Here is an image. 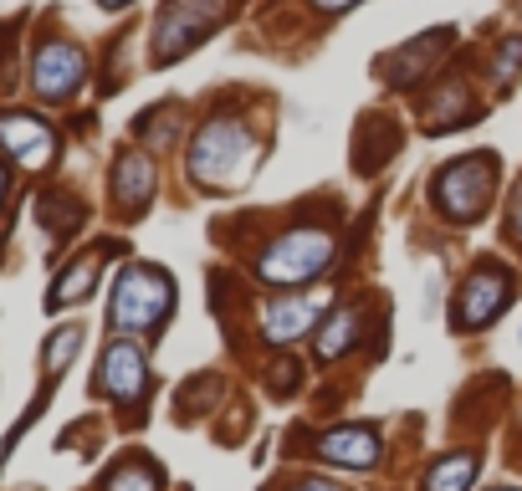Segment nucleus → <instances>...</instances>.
I'll list each match as a JSON object with an SVG mask.
<instances>
[{
  "label": "nucleus",
  "mask_w": 522,
  "mask_h": 491,
  "mask_svg": "<svg viewBox=\"0 0 522 491\" xmlns=\"http://www.w3.org/2000/svg\"><path fill=\"white\" fill-rule=\"evenodd\" d=\"M261 159V139L241 118H210L190 139V180L205 190H236L251 180Z\"/></svg>",
  "instance_id": "f257e3e1"
},
{
  "label": "nucleus",
  "mask_w": 522,
  "mask_h": 491,
  "mask_svg": "<svg viewBox=\"0 0 522 491\" xmlns=\"http://www.w3.org/2000/svg\"><path fill=\"white\" fill-rule=\"evenodd\" d=\"M169 312H174V277L154 261H128L108 292V328L123 338L159 333Z\"/></svg>",
  "instance_id": "f03ea898"
},
{
  "label": "nucleus",
  "mask_w": 522,
  "mask_h": 491,
  "mask_svg": "<svg viewBox=\"0 0 522 491\" xmlns=\"http://www.w3.org/2000/svg\"><path fill=\"white\" fill-rule=\"evenodd\" d=\"M333 256H338L333 231H323V226H297V231L277 236L267 251H261L256 277L267 282V287H282V292H287V287H297V282L323 277L328 266H333Z\"/></svg>",
  "instance_id": "7ed1b4c3"
},
{
  "label": "nucleus",
  "mask_w": 522,
  "mask_h": 491,
  "mask_svg": "<svg viewBox=\"0 0 522 491\" xmlns=\"http://www.w3.org/2000/svg\"><path fill=\"white\" fill-rule=\"evenodd\" d=\"M492 190H497V159L492 154H466V159H451L441 174L430 180V200L441 205L451 220H476L487 205H492Z\"/></svg>",
  "instance_id": "20e7f679"
},
{
  "label": "nucleus",
  "mask_w": 522,
  "mask_h": 491,
  "mask_svg": "<svg viewBox=\"0 0 522 491\" xmlns=\"http://www.w3.org/2000/svg\"><path fill=\"white\" fill-rule=\"evenodd\" d=\"M31 93L41 103H72L82 93V82H87V52L77 47L72 36H41L36 47H31Z\"/></svg>",
  "instance_id": "39448f33"
},
{
  "label": "nucleus",
  "mask_w": 522,
  "mask_h": 491,
  "mask_svg": "<svg viewBox=\"0 0 522 491\" xmlns=\"http://www.w3.org/2000/svg\"><path fill=\"white\" fill-rule=\"evenodd\" d=\"M215 26H221V0H164V11L154 16V67L195 52Z\"/></svg>",
  "instance_id": "423d86ee"
},
{
  "label": "nucleus",
  "mask_w": 522,
  "mask_h": 491,
  "mask_svg": "<svg viewBox=\"0 0 522 491\" xmlns=\"http://www.w3.org/2000/svg\"><path fill=\"white\" fill-rule=\"evenodd\" d=\"M93 394L113 399V405H123V410L144 405V399H149V353L134 338L113 333V343L103 348V359H98V374H93Z\"/></svg>",
  "instance_id": "0eeeda50"
},
{
  "label": "nucleus",
  "mask_w": 522,
  "mask_h": 491,
  "mask_svg": "<svg viewBox=\"0 0 522 491\" xmlns=\"http://www.w3.org/2000/svg\"><path fill=\"white\" fill-rule=\"evenodd\" d=\"M0 154L21 169H52L57 159V128L41 118V113H21L6 108L0 113Z\"/></svg>",
  "instance_id": "6e6552de"
},
{
  "label": "nucleus",
  "mask_w": 522,
  "mask_h": 491,
  "mask_svg": "<svg viewBox=\"0 0 522 491\" xmlns=\"http://www.w3.org/2000/svg\"><path fill=\"white\" fill-rule=\"evenodd\" d=\"M507 302H512V272H502V266H476L456 297V328L471 333V328L502 318Z\"/></svg>",
  "instance_id": "1a4fd4ad"
},
{
  "label": "nucleus",
  "mask_w": 522,
  "mask_h": 491,
  "mask_svg": "<svg viewBox=\"0 0 522 491\" xmlns=\"http://www.w3.org/2000/svg\"><path fill=\"white\" fill-rule=\"evenodd\" d=\"M108 190H113V205H123L128 215H144L154 190H159V164L149 154H134L123 149L113 159V174H108Z\"/></svg>",
  "instance_id": "9d476101"
},
{
  "label": "nucleus",
  "mask_w": 522,
  "mask_h": 491,
  "mask_svg": "<svg viewBox=\"0 0 522 491\" xmlns=\"http://www.w3.org/2000/svg\"><path fill=\"white\" fill-rule=\"evenodd\" d=\"M108 256H113V241H98L93 251H82V256L67 266V272L52 282V292H47V312H62V307H72V302H82V297H93V287H98V277H103Z\"/></svg>",
  "instance_id": "9b49d317"
},
{
  "label": "nucleus",
  "mask_w": 522,
  "mask_h": 491,
  "mask_svg": "<svg viewBox=\"0 0 522 491\" xmlns=\"http://www.w3.org/2000/svg\"><path fill=\"white\" fill-rule=\"evenodd\" d=\"M323 307H328V297L318 302V297H292V292H282V297L267 302V312H261V333H267L272 343H292V338H302V333L318 323Z\"/></svg>",
  "instance_id": "f8f14e48"
},
{
  "label": "nucleus",
  "mask_w": 522,
  "mask_h": 491,
  "mask_svg": "<svg viewBox=\"0 0 522 491\" xmlns=\"http://www.w3.org/2000/svg\"><path fill=\"white\" fill-rule=\"evenodd\" d=\"M318 456L333 466H348V471H369V466H379V435L364 425H338V430L318 435Z\"/></svg>",
  "instance_id": "ddd939ff"
},
{
  "label": "nucleus",
  "mask_w": 522,
  "mask_h": 491,
  "mask_svg": "<svg viewBox=\"0 0 522 491\" xmlns=\"http://www.w3.org/2000/svg\"><path fill=\"white\" fill-rule=\"evenodd\" d=\"M441 52H451V31H430V36H420L410 52H389L384 62H379V77L384 82H395V87H410V82H420L430 67H435V57Z\"/></svg>",
  "instance_id": "4468645a"
},
{
  "label": "nucleus",
  "mask_w": 522,
  "mask_h": 491,
  "mask_svg": "<svg viewBox=\"0 0 522 491\" xmlns=\"http://www.w3.org/2000/svg\"><path fill=\"white\" fill-rule=\"evenodd\" d=\"M476 471H482V456L476 451H451L425 471V491H466L476 481Z\"/></svg>",
  "instance_id": "2eb2a0df"
},
{
  "label": "nucleus",
  "mask_w": 522,
  "mask_h": 491,
  "mask_svg": "<svg viewBox=\"0 0 522 491\" xmlns=\"http://www.w3.org/2000/svg\"><path fill=\"white\" fill-rule=\"evenodd\" d=\"M82 343H87L82 323H67V328H57L47 343H41V369H47V389L62 384V374H67V364L82 353Z\"/></svg>",
  "instance_id": "dca6fc26"
},
{
  "label": "nucleus",
  "mask_w": 522,
  "mask_h": 491,
  "mask_svg": "<svg viewBox=\"0 0 522 491\" xmlns=\"http://www.w3.org/2000/svg\"><path fill=\"white\" fill-rule=\"evenodd\" d=\"M159 486H164V471H159L149 456L118 461V466L108 471V481H103V491H159Z\"/></svg>",
  "instance_id": "f3484780"
},
{
  "label": "nucleus",
  "mask_w": 522,
  "mask_h": 491,
  "mask_svg": "<svg viewBox=\"0 0 522 491\" xmlns=\"http://www.w3.org/2000/svg\"><path fill=\"white\" fill-rule=\"evenodd\" d=\"M359 338V307H338L333 318H323V333H318V359L333 364L338 353Z\"/></svg>",
  "instance_id": "a211bd4d"
},
{
  "label": "nucleus",
  "mask_w": 522,
  "mask_h": 491,
  "mask_svg": "<svg viewBox=\"0 0 522 491\" xmlns=\"http://www.w3.org/2000/svg\"><path fill=\"white\" fill-rule=\"evenodd\" d=\"M492 62H497V82L507 87V82L522 72V36H507L502 47H497V57H492Z\"/></svg>",
  "instance_id": "6ab92c4d"
},
{
  "label": "nucleus",
  "mask_w": 522,
  "mask_h": 491,
  "mask_svg": "<svg viewBox=\"0 0 522 491\" xmlns=\"http://www.w3.org/2000/svg\"><path fill=\"white\" fill-rule=\"evenodd\" d=\"M507 226H512V236H522V180L512 190V205H507Z\"/></svg>",
  "instance_id": "aec40b11"
},
{
  "label": "nucleus",
  "mask_w": 522,
  "mask_h": 491,
  "mask_svg": "<svg viewBox=\"0 0 522 491\" xmlns=\"http://www.w3.org/2000/svg\"><path fill=\"white\" fill-rule=\"evenodd\" d=\"M292 491H348V486H338V481H323V476H308V481H297Z\"/></svg>",
  "instance_id": "412c9836"
},
{
  "label": "nucleus",
  "mask_w": 522,
  "mask_h": 491,
  "mask_svg": "<svg viewBox=\"0 0 522 491\" xmlns=\"http://www.w3.org/2000/svg\"><path fill=\"white\" fill-rule=\"evenodd\" d=\"M6 195H11V159H0V205H6Z\"/></svg>",
  "instance_id": "4be33fe9"
},
{
  "label": "nucleus",
  "mask_w": 522,
  "mask_h": 491,
  "mask_svg": "<svg viewBox=\"0 0 522 491\" xmlns=\"http://www.w3.org/2000/svg\"><path fill=\"white\" fill-rule=\"evenodd\" d=\"M313 6H318V11H348L354 0H313Z\"/></svg>",
  "instance_id": "5701e85b"
},
{
  "label": "nucleus",
  "mask_w": 522,
  "mask_h": 491,
  "mask_svg": "<svg viewBox=\"0 0 522 491\" xmlns=\"http://www.w3.org/2000/svg\"><path fill=\"white\" fill-rule=\"evenodd\" d=\"M98 6H103V11H123V6H128V0H98Z\"/></svg>",
  "instance_id": "b1692460"
},
{
  "label": "nucleus",
  "mask_w": 522,
  "mask_h": 491,
  "mask_svg": "<svg viewBox=\"0 0 522 491\" xmlns=\"http://www.w3.org/2000/svg\"><path fill=\"white\" fill-rule=\"evenodd\" d=\"M497 491H517V486H497Z\"/></svg>",
  "instance_id": "393cba45"
},
{
  "label": "nucleus",
  "mask_w": 522,
  "mask_h": 491,
  "mask_svg": "<svg viewBox=\"0 0 522 491\" xmlns=\"http://www.w3.org/2000/svg\"><path fill=\"white\" fill-rule=\"evenodd\" d=\"M517 11H522V0H517Z\"/></svg>",
  "instance_id": "a878e982"
}]
</instances>
